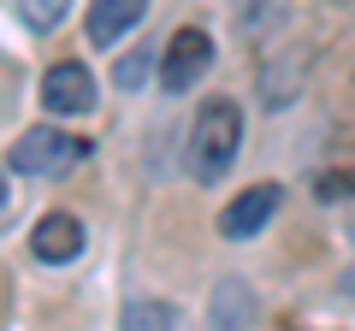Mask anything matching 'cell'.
I'll use <instances>...</instances> for the list:
<instances>
[{
  "mask_svg": "<svg viewBox=\"0 0 355 331\" xmlns=\"http://www.w3.org/2000/svg\"><path fill=\"white\" fill-rule=\"evenodd\" d=\"M237 148H243V107L237 101H207L190 125V154H184L190 178L219 184L231 172V160H237Z\"/></svg>",
  "mask_w": 355,
  "mask_h": 331,
  "instance_id": "6da1fadb",
  "label": "cell"
},
{
  "mask_svg": "<svg viewBox=\"0 0 355 331\" xmlns=\"http://www.w3.org/2000/svg\"><path fill=\"white\" fill-rule=\"evenodd\" d=\"M77 160H83V142L65 136V130H53V125L24 130V136L12 142V154H6V166H12L18 178H53V172H71Z\"/></svg>",
  "mask_w": 355,
  "mask_h": 331,
  "instance_id": "7a4b0ae2",
  "label": "cell"
},
{
  "mask_svg": "<svg viewBox=\"0 0 355 331\" xmlns=\"http://www.w3.org/2000/svg\"><path fill=\"white\" fill-rule=\"evenodd\" d=\"M214 65V36L207 30H178L172 42H166V60H160V89L166 95H184L202 83V71Z\"/></svg>",
  "mask_w": 355,
  "mask_h": 331,
  "instance_id": "3957f363",
  "label": "cell"
},
{
  "mask_svg": "<svg viewBox=\"0 0 355 331\" xmlns=\"http://www.w3.org/2000/svg\"><path fill=\"white\" fill-rule=\"evenodd\" d=\"M42 107H48L53 118H83L89 107H95V77H89L77 60H60L48 77H42Z\"/></svg>",
  "mask_w": 355,
  "mask_h": 331,
  "instance_id": "277c9868",
  "label": "cell"
},
{
  "mask_svg": "<svg viewBox=\"0 0 355 331\" xmlns=\"http://www.w3.org/2000/svg\"><path fill=\"white\" fill-rule=\"evenodd\" d=\"M272 213H279V184H254V190H243L237 202L219 213V237L249 242V237H254V231H261Z\"/></svg>",
  "mask_w": 355,
  "mask_h": 331,
  "instance_id": "5b68a950",
  "label": "cell"
},
{
  "mask_svg": "<svg viewBox=\"0 0 355 331\" xmlns=\"http://www.w3.org/2000/svg\"><path fill=\"white\" fill-rule=\"evenodd\" d=\"M30 255L48 260V267L77 260V255H83V219H77V213H42V225L30 231Z\"/></svg>",
  "mask_w": 355,
  "mask_h": 331,
  "instance_id": "8992f818",
  "label": "cell"
},
{
  "mask_svg": "<svg viewBox=\"0 0 355 331\" xmlns=\"http://www.w3.org/2000/svg\"><path fill=\"white\" fill-rule=\"evenodd\" d=\"M142 12H148V0H89V42L113 48L125 30L142 24Z\"/></svg>",
  "mask_w": 355,
  "mask_h": 331,
  "instance_id": "52a82bcc",
  "label": "cell"
},
{
  "mask_svg": "<svg viewBox=\"0 0 355 331\" xmlns=\"http://www.w3.org/2000/svg\"><path fill=\"white\" fill-rule=\"evenodd\" d=\"M207 319H214L219 331H249V325H254V296H249V284H243V278H225V284H214Z\"/></svg>",
  "mask_w": 355,
  "mask_h": 331,
  "instance_id": "ba28073f",
  "label": "cell"
},
{
  "mask_svg": "<svg viewBox=\"0 0 355 331\" xmlns=\"http://www.w3.org/2000/svg\"><path fill=\"white\" fill-rule=\"evenodd\" d=\"M119 331H178V307L172 302H130L119 314Z\"/></svg>",
  "mask_w": 355,
  "mask_h": 331,
  "instance_id": "9c48e42d",
  "label": "cell"
},
{
  "mask_svg": "<svg viewBox=\"0 0 355 331\" xmlns=\"http://www.w3.org/2000/svg\"><path fill=\"white\" fill-rule=\"evenodd\" d=\"M12 6H18V18H24L30 30H53L65 12H71V0H12Z\"/></svg>",
  "mask_w": 355,
  "mask_h": 331,
  "instance_id": "30bf717a",
  "label": "cell"
},
{
  "mask_svg": "<svg viewBox=\"0 0 355 331\" xmlns=\"http://www.w3.org/2000/svg\"><path fill=\"white\" fill-rule=\"evenodd\" d=\"M148 65H154V53H148V48H130L125 60L113 65V83H119V89H142V77H148Z\"/></svg>",
  "mask_w": 355,
  "mask_h": 331,
  "instance_id": "8fae6325",
  "label": "cell"
},
{
  "mask_svg": "<svg viewBox=\"0 0 355 331\" xmlns=\"http://www.w3.org/2000/svg\"><path fill=\"white\" fill-rule=\"evenodd\" d=\"M314 195H320V202H349V195H355V172H320Z\"/></svg>",
  "mask_w": 355,
  "mask_h": 331,
  "instance_id": "7c38bea8",
  "label": "cell"
},
{
  "mask_svg": "<svg viewBox=\"0 0 355 331\" xmlns=\"http://www.w3.org/2000/svg\"><path fill=\"white\" fill-rule=\"evenodd\" d=\"M338 290H343V302H355V267L343 272V284H338Z\"/></svg>",
  "mask_w": 355,
  "mask_h": 331,
  "instance_id": "4fadbf2b",
  "label": "cell"
}]
</instances>
